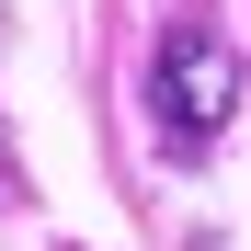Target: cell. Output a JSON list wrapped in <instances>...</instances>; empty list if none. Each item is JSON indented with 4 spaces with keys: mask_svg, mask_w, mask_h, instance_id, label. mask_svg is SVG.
I'll use <instances>...</instances> for the list:
<instances>
[{
    "mask_svg": "<svg viewBox=\"0 0 251 251\" xmlns=\"http://www.w3.org/2000/svg\"><path fill=\"white\" fill-rule=\"evenodd\" d=\"M149 114H160L172 149H217L228 137V114H240V46L205 12L160 23V46H149Z\"/></svg>",
    "mask_w": 251,
    "mask_h": 251,
    "instance_id": "cell-1",
    "label": "cell"
}]
</instances>
